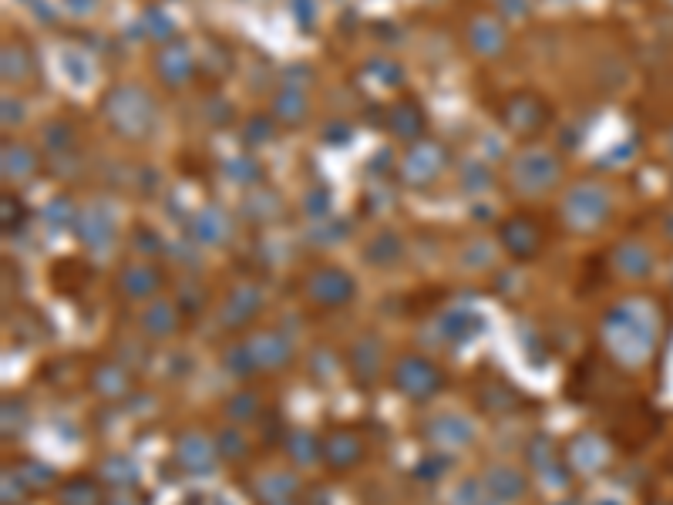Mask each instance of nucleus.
<instances>
[{"label":"nucleus","mask_w":673,"mask_h":505,"mask_svg":"<svg viewBox=\"0 0 673 505\" xmlns=\"http://www.w3.org/2000/svg\"><path fill=\"white\" fill-rule=\"evenodd\" d=\"M105 505H138V502H135V495L128 489H115V495H108Z\"/></svg>","instance_id":"nucleus-53"},{"label":"nucleus","mask_w":673,"mask_h":505,"mask_svg":"<svg viewBox=\"0 0 673 505\" xmlns=\"http://www.w3.org/2000/svg\"><path fill=\"white\" fill-rule=\"evenodd\" d=\"M499 243L512 260H536L546 246V233L532 216H509L499 226Z\"/></svg>","instance_id":"nucleus-11"},{"label":"nucleus","mask_w":673,"mask_h":505,"mask_svg":"<svg viewBox=\"0 0 673 505\" xmlns=\"http://www.w3.org/2000/svg\"><path fill=\"white\" fill-rule=\"evenodd\" d=\"M101 115H105L108 128L125 142H142L152 135L155 128V101L149 91L138 85H115L101 101Z\"/></svg>","instance_id":"nucleus-2"},{"label":"nucleus","mask_w":673,"mask_h":505,"mask_svg":"<svg viewBox=\"0 0 673 505\" xmlns=\"http://www.w3.org/2000/svg\"><path fill=\"white\" fill-rule=\"evenodd\" d=\"M38 152L24 142H4L0 149V169H4V179L21 186V182H31L34 172H38Z\"/></svg>","instance_id":"nucleus-24"},{"label":"nucleus","mask_w":673,"mask_h":505,"mask_svg":"<svg viewBox=\"0 0 673 505\" xmlns=\"http://www.w3.org/2000/svg\"><path fill=\"white\" fill-rule=\"evenodd\" d=\"M603 347L616 364L640 367L657 347V310L650 300L636 297L616 303L603 317Z\"/></svg>","instance_id":"nucleus-1"},{"label":"nucleus","mask_w":673,"mask_h":505,"mask_svg":"<svg viewBox=\"0 0 673 505\" xmlns=\"http://www.w3.org/2000/svg\"><path fill=\"white\" fill-rule=\"evenodd\" d=\"M64 11L75 17H88L98 11V0H64Z\"/></svg>","instance_id":"nucleus-52"},{"label":"nucleus","mask_w":673,"mask_h":505,"mask_svg":"<svg viewBox=\"0 0 673 505\" xmlns=\"http://www.w3.org/2000/svg\"><path fill=\"white\" fill-rule=\"evenodd\" d=\"M364 462V438L354 428H334L324 438V465L330 472H350Z\"/></svg>","instance_id":"nucleus-13"},{"label":"nucleus","mask_w":673,"mask_h":505,"mask_svg":"<svg viewBox=\"0 0 673 505\" xmlns=\"http://www.w3.org/2000/svg\"><path fill=\"white\" fill-rule=\"evenodd\" d=\"M91 391L105 401H122L125 394H132V378L122 364L115 361H101L95 371H91Z\"/></svg>","instance_id":"nucleus-26"},{"label":"nucleus","mask_w":673,"mask_h":505,"mask_svg":"<svg viewBox=\"0 0 673 505\" xmlns=\"http://www.w3.org/2000/svg\"><path fill=\"white\" fill-rule=\"evenodd\" d=\"M562 179V159L556 152L529 145L509 162V182L519 196H546Z\"/></svg>","instance_id":"nucleus-5"},{"label":"nucleus","mask_w":673,"mask_h":505,"mask_svg":"<svg viewBox=\"0 0 673 505\" xmlns=\"http://www.w3.org/2000/svg\"><path fill=\"white\" fill-rule=\"evenodd\" d=\"M226 176L236 179V182H256L260 179V165L250 162V159H233L226 165Z\"/></svg>","instance_id":"nucleus-46"},{"label":"nucleus","mask_w":673,"mask_h":505,"mask_svg":"<svg viewBox=\"0 0 673 505\" xmlns=\"http://www.w3.org/2000/svg\"><path fill=\"white\" fill-rule=\"evenodd\" d=\"M387 128H391L394 139L401 142H418V135L424 132V112L414 98H398L391 108H387Z\"/></svg>","instance_id":"nucleus-25"},{"label":"nucleus","mask_w":673,"mask_h":505,"mask_svg":"<svg viewBox=\"0 0 673 505\" xmlns=\"http://www.w3.org/2000/svg\"><path fill=\"white\" fill-rule=\"evenodd\" d=\"M478 404L488 415H509L512 408H519L522 398L509 384H485V388H478Z\"/></svg>","instance_id":"nucleus-33"},{"label":"nucleus","mask_w":673,"mask_h":505,"mask_svg":"<svg viewBox=\"0 0 673 505\" xmlns=\"http://www.w3.org/2000/svg\"><path fill=\"white\" fill-rule=\"evenodd\" d=\"M391 384L401 398L424 404L441 394V388H445V374H441V367L435 361H428V357L401 354L391 367Z\"/></svg>","instance_id":"nucleus-6"},{"label":"nucleus","mask_w":673,"mask_h":505,"mask_svg":"<svg viewBox=\"0 0 673 505\" xmlns=\"http://www.w3.org/2000/svg\"><path fill=\"white\" fill-rule=\"evenodd\" d=\"M263 310V293L256 283H236L233 290H229V297L223 303V310H219V324L229 327V330H239V327H250V320Z\"/></svg>","instance_id":"nucleus-15"},{"label":"nucleus","mask_w":673,"mask_h":505,"mask_svg":"<svg viewBox=\"0 0 673 505\" xmlns=\"http://www.w3.org/2000/svg\"><path fill=\"white\" fill-rule=\"evenodd\" d=\"M468 48H472L478 58H499V54L509 48V34H505V24L495 14H478L468 21Z\"/></svg>","instance_id":"nucleus-17"},{"label":"nucleus","mask_w":673,"mask_h":505,"mask_svg":"<svg viewBox=\"0 0 673 505\" xmlns=\"http://www.w3.org/2000/svg\"><path fill=\"white\" fill-rule=\"evenodd\" d=\"M610 263H613V270L620 273V277H626V280H643V277H650V270H653V250L647 243H640V240H623V243H616L613 246V253H610Z\"/></svg>","instance_id":"nucleus-21"},{"label":"nucleus","mask_w":673,"mask_h":505,"mask_svg":"<svg viewBox=\"0 0 673 505\" xmlns=\"http://www.w3.org/2000/svg\"><path fill=\"white\" fill-rule=\"evenodd\" d=\"M48 219L58 229L71 223V202H68V196H58V199L51 202V206H48Z\"/></svg>","instance_id":"nucleus-48"},{"label":"nucleus","mask_w":673,"mask_h":505,"mask_svg":"<svg viewBox=\"0 0 673 505\" xmlns=\"http://www.w3.org/2000/svg\"><path fill=\"white\" fill-rule=\"evenodd\" d=\"M27 219V209L21 196H14V192H4V199H0V223H4V233H14V229H21V223Z\"/></svg>","instance_id":"nucleus-41"},{"label":"nucleus","mask_w":673,"mask_h":505,"mask_svg":"<svg viewBox=\"0 0 673 505\" xmlns=\"http://www.w3.org/2000/svg\"><path fill=\"white\" fill-rule=\"evenodd\" d=\"M559 505H579L576 499H566V502H559Z\"/></svg>","instance_id":"nucleus-55"},{"label":"nucleus","mask_w":673,"mask_h":505,"mask_svg":"<svg viewBox=\"0 0 673 505\" xmlns=\"http://www.w3.org/2000/svg\"><path fill=\"white\" fill-rule=\"evenodd\" d=\"M17 475H21V482H24L27 492H38V489H48V485H54V472L48 465H38V462H24L21 468H17Z\"/></svg>","instance_id":"nucleus-42"},{"label":"nucleus","mask_w":673,"mask_h":505,"mask_svg":"<svg viewBox=\"0 0 673 505\" xmlns=\"http://www.w3.org/2000/svg\"><path fill=\"white\" fill-rule=\"evenodd\" d=\"M525 462H529L532 472H539L542 479L552 482V485H559V489L569 482V475L559 472L562 465L556 462V455H552V442H549V438H542V435L532 438L529 448H525Z\"/></svg>","instance_id":"nucleus-29"},{"label":"nucleus","mask_w":673,"mask_h":505,"mask_svg":"<svg viewBox=\"0 0 673 505\" xmlns=\"http://www.w3.org/2000/svg\"><path fill=\"white\" fill-rule=\"evenodd\" d=\"M31 51H27V44L14 41V44H4V81H14V85H21V81L31 78Z\"/></svg>","instance_id":"nucleus-35"},{"label":"nucleus","mask_w":673,"mask_h":505,"mask_svg":"<svg viewBox=\"0 0 673 505\" xmlns=\"http://www.w3.org/2000/svg\"><path fill=\"white\" fill-rule=\"evenodd\" d=\"M307 108H310L307 91L297 85H283L273 95V118L283 125H300L303 118H307Z\"/></svg>","instance_id":"nucleus-30"},{"label":"nucleus","mask_w":673,"mask_h":505,"mask_svg":"<svg viewBox=\"0 0 673 505\" xmlns=\"http://www.w3.org/2000/svg\"><path fill=\"white\" fill-rule=\"evenodd\" d=\"M138 327H142V334L152 337V341H165V337H172L175 330H179V307L165 300H152L149 307L142 310V317H138Z\"/></svg>","instance_id":"nucleus-28"},{"label":"nucleus","mask_w":673,"mask_h":505,"mask_svg":"<svg viewBox=\"0 0 673 505\" xmlns=\"http://www.w3.org/2000/svg\"><path fill=\"white\" fill-rule=\"evenodd\" d=\"M424 438H428L431 445H438V448L458 452V448H468L475 442V425L465 415L448 411V415H435L428 425H424Z\"/></svg>","instance_id":"nucleus-14"},{"label":"nucleus","mask_w":673,"mask_h":505,"mask_svg":"<svg viewBox=\"0 0 673 505\" xmlns=\"http://www.w3.org/2000/svg\"><path fill=\"white\" fill-rule=\"evenodd\" d=\"M172 455H175V462H179L182 472L209 475L212 465H216V458H219V448H216V442H209L202 431H182V435L175 438Z\"/></svg>","instance_id":"nucleus-12"},{"label":"nucleus","mask_w":673,"mask_h":505,"mask_svg":"<svg viewBox=\"0 0 673 505\" xmlns=\"http://www.w3.org/2000/svg\"><path fill=\"white\" fill-rule=\"evenodd\" d=\"M606 458H610V448H606L603 438L593 435V431L576 435L573 442H569V448H566V462L579 475H596L599 468L606 465Z\"/></svg>","instance_id":"nucleus-19"},{"label":"nucleus","mask_w":673,"mask_h":505,"mask_svg":"<svg viewBox=\"0 0 673 505\" xmlns=\"http://www.w3.org/2000/svg\"><path fill=\"white\" fill-rule=\"evenodd\" d=\"M283 202L273 196V192H260V196L246 199V216L253 219V223H270V219L280 216Z\"/></svg>","instance_id":"nucleus-40"},{"label":"nucleus","mask_w":673,"mask_h":505,"mask_svg":"<svg viewBox=\"0 0 673 505\" xmlns=\"http://www.w3.org/2000/svg\"><path fill=\"white\" fill-rule=\"evenodd\" d=\"M189 236L199 246H223L233 236V223H229V216L219 206H202L189 219Z\"/></svg>","instance_id":"nucleus-22"},{"label":"nucleus","mask_w":673,"mask_h":505,"mask_svg":"<svg viewBox=\"0 0 673 505\" xmlns=\"http://www.w3.org/2000/svg\"><path fill=\"white\" fill-rule=\"evenodd\" d=\"M162 290V273L149 263H125L118 270V293L125 300H152Z\"/></svg>","instance_id":"nucleus-20"},{"label":"nucleus","mask_w":673,"mask_h":505,"mask_svg":"<svg viewBox=\"0 0 673 505\" xmlns=\"http://www.w3.org/2000/svg\"><path fill=\"white\" fill-rule=\"evenodd\" d=\"M532 7H536V0H495V11H499L502 17H509V21H522V17H529Z\"/></svg>","instance_id":"nucleus-45"},{"label":"nucleus","mask_w":673,"mask_h":505,"mask_svg":"<svg viewBox=\"0 0 673 505\" xmlns=\"http://www.w3.org/2000/svg\"><path fill=\"white\" fill-rule=\"evenodd\" d=\"M300 482L293 472H283V468H273V472H263L256 475V479L250 482V492L256 502L263 505H287L293 495H297Z\"/></svg>","instance_id":"nucleus-23"},{"label":"nucleus","mask_w":673,"mask_h":505,"mask_svg":"<svg viewBox=\"0 0 673 505\" xmlns=\"http://www.w3.org/2000/svg\"><path fill=\"white\" fill-rule=\"evenodd\" d=\"M549 122L552 108L536 91H515V95L502 101V125L509 128L515 139H536L539 132H546Z\"/></svg>","instance_id":"nucleus-7"},{"label":"nucleus","mask_w":673,"mask_h":505,"mask_svg":"<svg viewBox=\"0 0 673 505\" xmlns=\"http://www.w3.org/2000/svg\"><path fill=\"white\" fill-rule=\"evenodd\" d=\"M24 122V105L14 95H4V125H21Z\"/></svg>","instance_id":"nucleus-50"},{"label":"nucleus","mask_w":673,"mask_h":505,"mask_svg":"<svg viewBox=\"0 0 673 505\" xmlns=\"http://www.w3.org/2000/svg\"><path fill=\"white\" fill-rule=\"evenodd\" d=\"M441 468H448V458H445V455L424 458L421 468H418V475H421V479H438V475H441Z\"/></svg>","instance_id":"nucleus-51"},{"label":"nucleus","mask_w":673,"mask_h":505,"mask_svg":"<svg viewBox=\"0 0 673 505\" xmlns=\"http://www.w3.org/2000/svg\"><path fill=\"white\" fill-rule=\"evenodd\" d=\"M75 236L88 250H108L115 243V219L105 206H88L75 216Z\"/></svg>","instance_id":"nucleus-16"},{"label":"nucleus","mask_w":673,"mask_h":505,"mask_svg":"<svg viewBox=\"0 0 673 505\" xmlns=\"http://www.w3.org/2000/svg\"><path fill=\"white\" fill-rule=\"evenodd\" d=\"M44 149L51 155H68L75 149V132H71L68 122H51L44 128Z\"/></svg>","instance_id":"nucleus-39"},{"label":"nucleus","mask_w":673,"mask_h":505,"mask_svg":"<svg viewBox=\"0 0 673 505\" xmlns=\"http://www.w3.org/2000/svg\"><path fill=\"white\" fill-rule=\"evenodd\" d=\"M525 489H529L525 472H519V468H512V465H492L485 472V492L492 495V499H499V502L522 499Z\"/></svg>","instance_id":"nucleus-27"},{"label":"nucleus","mask_w":673,"mask_h":505,"mask_svg":"<svg viewBox=\"0 0 673 505\" xmlns=\"http://www.w3.org/2000/svg\"><path fill=\"white\" fill-rule=\"evenodd\" d=\"M610 209H613L610 189L596 179H583L566 192V199H562V223L573 229V233L589 236L610 219Z\"/></svg>","instance_id":"nucleus-4"},{"label":"nucleus","mask_w":673,"mask_h":505,"mask_svg":"<svg viewBox=\"0 0 673 505\" xmlns=\"http://www.w3.org/2000/svg\"><path fill=\"white\" fill-rule=\"evenodd\" d=\"M98 479L108 482V485H115V489H132V485L138 482V472H135V465L128 462V458L108 455L105 462L98 465Z\"/></svg>","instance_id":"nucleus-36"},{"label":"nucleus","mask_w":673,"mask_h":505,"mask_svg":"<svg viewBox=\"0 0 673 505\" xmlns=\"http://www.w3.org/2000/svg\"><path fill=\"white\" fill-rule=\"evenodd\" d=\"M448 152L438 142H414L401 162V179L411 189H428L441 172H445Z\"/></svg>","instance_id":"nucleus-10"},{"label":"nucleus","mask_w":673,"mask_h":505,"mask_svg":"<svg viewBox=\"0 0 673 505\" xmlns=\"http://www.w3.org/2000/svg\"><path fill=\"white\" fill-rule=\"evenodd\" d=\"M347 371L361 391H371L384 374V341L377 334H361L347 351Z\"/></svg>","instance_id":"nucleus-9"},{"label":"nucleus","mask_w":673,"mask_h":505,"mask_svg":"<svg viewBox=\"0 0 673 505\" xmlns=\"http://www.w3.org/2000/svg\"><path fill=\"white\" fill-rule=\"evenodd\" d=\"M293 357V347L280 330H256V334L246 337L243 344H236L233 351L226 354V367L239 378H250V374H273L283 371Z\"/></svg>","instance_id":"nucleus-3"},{"label":"nucleus","mask_w":673,"mask_h":505,"mask_svg":"<svg viewBox=\"0 0 673 505\" xmlns=\"http://www.w3.org/2000/svg\"><path fill=\"white\" fill-rule=\"evenodd\" d=\"M660 226H663V236H667V240L673 243V206L667 209V213H663V219H660Z\"/></svg>","instance_id":"nucleus-54"},{"label":"nucleus","mask_w":673,"mask_h":505,"mask_svg":"<svg viewBox=\"0 0 673 505\" xmlns=\"http://www.w3.org/2000/svg\"><path fill=\"white\" fill-rule=\"evenodd\" d=\"M145 27H149V38L165 41V44L172 41V21L162 11H149V14H145Z\"/></svg>","instance_id":"nucleus-44"},{"label":"nucleus","mask_w":673,"mask_h":505,"mask_svg":"<svg viewBox=\"0 0 673 505\" xmlns=\"http://www.w3.org/2000/svg\"><path fill=\"white\" fill-rule=\"evenodd\" d=\"M303 209H307V216L320 219L330 213V199H327V189H313L307 192V202H303Z\"/></svg>","instance_id":"nucleus-47"},{"label":"nucleus","mask_w":673,"mask_h":505,"mask_svg":"<svg viewBox=\"0 0 673 505\" xmlns=\"http://www.w3.org/2000/svg\"><path fill=\"white\" fill-rule=\"evenodd\" d=\"M216 448H219V458H226V462H246V458H250V442H246L236 428L219 431Z\"/></svg>","instance_id":"nucleus-37"},{"label":"nucleus","mask_w":673,"mask_h":505,"mask_svg":"<svg viewBox=\"0 0 673 505\" xmlns=\"http://www.w3.org/2000/svg\"><path fill=\"white\" fill-rule=\"evenodd\" d=\"M287 455L293 458V465H310V462H324V442L317 435H310L307 428H297L287 435Z\"/></svg>","instance_id":"nucleus-31"},{"label":"nucleus","mask_w":673,"mask_h":505,"mask_svg":"<svg viewBox=\"0 0 673 505\" xmlns=\"http://www.w3.org/2000/svg\"><path fill=\"white\" fill-rule=\"evenodd\" d=\"M226 415L233 421L260 418V394H256V391H236L233 398L226 401Z\"/></svg>","instance_id":"nucleus-38"},{"label":"nucleus","mask_w":673,"mask_h":505,"mask_svg":"<svg viewBox=\"0 0 673 505\" xmlns=\"http://www.w3.org/2000/svg\"><path fill=\"white\" fill-rule=\"evenodd\" d=\"M357 293V283L350 277L347 270H340V266H313V270L303 277V297L310 303H317L320 310H340L347 307L350 300H354Z\"/></svg>","instance_id":"nucleus-8"},{"label":"nucleus","mask_w":673,"mask_h":505,"mask_svg":"<svg viewBox=\"0 0 673 505\" xmlns=\"http://www.w3.org/2000/svg\"><path fill=\"white\" fill-rule=\"evenodd\" d=\"M155 75H159L162 85L182 88L186 81L196 75V61H192L189 48L182 41H169L165 48L155 54Z\"/></svg>","instance_id":"nucleus-18"},{"label":"nucleus","mask_w":673,"mask_h":505,"mask_svg":"<svg viewBox=\"0 0 673 505\" xmlns=\"http://www.w3.org/2000/svg\"><path fill=\"white\" fill-rule=\"evenodd\" d=\"M468 250H475V256H465V263L468 266H488L495 260V253H492V243H485V240H475Z\"/></svg>","instance_id":"nucleus-49"},{"label":"nucleus","mask_w":673,"mask_h":505,"mask_svg":"<svg viewBox=\"0 0 673 505\" xmlns=\"http://www.w3.org/2000/svg\"><path fill=\"white\" fill-rule=\"evenodd\" d=\"M273 122L276 118H266V115H253L250 122L243 125V142L246 145H263L273 139Z\"/></svg>","instance_id":"nucleus-43"},{"label":"nucleus","mask_w":673,"mask_h":505,"mask_svg":"<svg viewBox=\"0 0 673 505\" xmlns=\"http://www.w3.org/2000/svg\"><path fill=\"white\" fill-rule=\"evenodd\" d=\"M401 253H404V246H401V240L398 236L391 233V229H381L377 236H371L367 240V263L371 266H394L401 260Z\"/></svg>","instance_id":"nucleus-32"},{"label":"nucleus","mask_w":673,"mask_h":505,"mask_svg":"<svg viewBox=\"0 0 673 505\" xmlns=\"http://www.w3.org/2000/svg\"><path fill=\"white\" fill-rule=\"evenodd\" d=\"M58 502L61 505H105L108 499L101 495L95 479H85V475H78V479H71V482L61 485Z\"/></svg>","instance_id":"nucleus-34"}]
</instances>
